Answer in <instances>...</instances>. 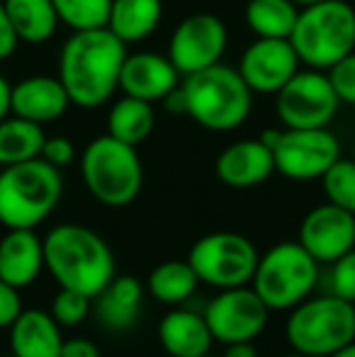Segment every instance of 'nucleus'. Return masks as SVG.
I'll use <instances>...</instances> for the list:
<instances>
[{
  "mask_svg": "<svg viewBox=\"0 0 355 357\" xmlns=\"http://www.w3.org/2000/svg\"><path fill=\"white\" fill-rule=\"evenodd\" d=\"M127 59V44L107 27L81 29L63 42L59 52V80L71 105L98 109L119 90V73Z\"/></svg>",
  "mask_w": 355,
  "mask_h": 357,
  "instance_id": "nucleus-1",
  "label": "nucleus"
},
{
  "mask_svg": "<svg viewBox=\"0 0 355 357\" xmlns=\"http://www.w3.org/2000/svg\"><path fill=\"white\" fill-rule=\"evenodd\" d=\"M44 268L59 287L95 296L114 278V253L107 241L83 224H59L44 236Z\"/></svg>",
  "mask_w": 355,
  "mask_h": 357,
  "instance_id": "nucleus-2",
  "label": "nucleus"
},
{
  "mask_svg": "<svg viewBox=\"0 0 355 357\" xmlns=\"http://www.w3.org/2000/svg\"><path fill=\"white\" fill-rule=\"evenodd\" d=\"M185 114L209 132H234L243 127L253 109V90L241 73L227 63L183 75Z\"/></svg>",
  "mask_w": 355,
  "mask_h": 357,
  "instance_id": "nucleus-3",
  "label": "nucleus"
},
{
  "mask_svg": "<svg viewBox=\"0 0 355 357\" xmlns=\"http://www.w3.org/2000/svg\"><path fill=\"white\" fill-rule=\"evenodd\" d=\"M61 197V170L44 158L0 170V224L5 229H37L52 216Z\"/></svg>",
  "mask_w": 355,
  "mask_h": 357,
  "instance_id": "nucleus-4",
  "label": "nucleus"
},
{
  "mask_svg": "<svg viewBox=\"0 0 355 357\" xmlns=\"http://www.w3.org/2000/svg\"><path fill=\"white\" fill-rule=\"evenodd\" d=\"M299 63L328 71L336 61L355 52V8L346 0H322L302 8L289 34Z\"/></svg>",
  "mask_w": 355,
  "mask_h": 357,
  "instance_id": "nucleus-5",
  "label": "nucleus"
},
{
  "mask_svg": "<svg viewBox=\"0 0 355 357\" xmlns=\"http://www.w3.org/2000/svg\"><path fill=\"white\" fill-rule=\"evenodd\" d=\"M285 340L294 353L307 357H331L355 340V304L333 294L307 296L289 309Z\"/></svg>",
  "mask_w": 355,
  "mask_h": 357,
  "instance_id": "nucleus-6",
  "label": "nucleus"
},
{
  "mask_svg": "<svg viewBox=\"0 0 355 357\" xmlns=\"http://www.w3.org/2000/svg\"><path fill=\"white\" fill-rule=\"evenodd\" d=\"M81 175L95 202L105 207H127L144 188V165L137 146L119 139L95 137L81 155Z\"/></svg>",
  "mask_w": 355,
  "mask_h": 357,
  "instance_id": "nucleus-7",
  "label": "nucleus"
},
{
  "mask_svg": "<svg viewBox=\"0 0 355 357\" xmlns=\"http://www.w3.org/2000/svg\"><path fill=\"white\" fill-rule=\"evenodd\" d=\"M319 284V263L302 243L282 241L258 260L251 287L270 311H289L314 294Z\"/></svg>",
  "mask_w": 355,
  "mask_h": 357,
  "instance_id": "nucleus-8",
  "label": "nucleus"
},
{
  "mask_svg": "<svg viewBox=\"0 0 355 357\" xmlns=\"http://www.w3.org/2000/svg\"><path fill=\"white\" fill-rule=\"evenodd\" d=\"M261 253L251 238L236 231H214L195 241L188 253L199 284L212 289H232V287L251 284L256 275Z\"/></svg>",
  "mask_w": 355,
  "mask_h": 357,
  "instance_id": "nucleus-9",
  "label": "nucleus"
},
{
  "mask_svg": "<svg viewBox=\"0 0 355 357\" xmlns=\"http://www.w3.org/2000/svg\"><path fill=\"white\" fill-rule=\"evenodd\" d=\"M261 142L273 151L275 170L297 183L322 180V175L341 158V142L326 127L266 129Z\"/></svg>",
  "mask_w": 355,
  "mask_h": 357,
  "instance_id": "nucleus-10",
  "label": "nucleus"
},
{
  "mask_svg": "<svg viewBox=\"0 0 355 357\" xmlns=\"http://www.w3.org/2000/svg\"><path fill=\"white\" fill-rule=\"evenodd\" d=\"M338 107L341 102L326 71L317 68L297 71L275 93V112L285 129L328 127Z\"/></svg>",
  "mask_w": 355,
  "mask_h": 357,
  "instance_id": "nucleus-11",
  "label": "nucleus"
},
{
  "mask_svg": "<svg viewBox=\"0 0 355 357\" xmlns=\"http://www.w3.org/2000/svg\"><path fill=\"white\" fill-rule=\"evenodd\" d=\"M207 321L212 338L217 343H246L256 340L266 331L270 309L256 294L251 284L232 287V289H219L212 296L207 309L202 311Z\"/></svg>",
  "mask_w": 355,
  "mask_h": 357,
  "instance_id": "nucleus-12",
  "label": "nucleus"
},
{
  "mask_svg": "<svg viewBox=\"0 0 355 357\" xmlns=\"http://www.w3.org/2000/svg\"><path fill=\"white\" fill-rule=\"evenodd\" d=\"M229 44V29L214 13H192L176 24L168 42V59L180 75L204 71L222 61Z\"/></svg>",
  "mask_w": 355,
  "mask_h": 357,
  "instance_id": "nucleus-13",
  "label": "nucleus"
},
{
  "mask_svg": "<svg viewBox=\"0 0 355 357\" xmlns=\"http://www.w3.org/2000/svg\"><path fill=\"white\" fill-rule=\"evenodd\" d=\"M299 243L319 265H331L355 248V214L331 202L309 209L299 224Z\"/></svg>",
  "mask_w": 355,
  "mask_h": 357,
  "instance_id": "nucleus-14",
  "label": "nucleus"
},
{
  "mask_svg": "<svg viewBox=\"0 0 355 357\" xmlns=\"http://www.w3.org/2000/svg\"><path fill=\"white\" fill-rule=\"evenodd\" d=\"M239 73L258 95H275L299 71V56L289 39L256 37L239 59Z\"/></svg>",
  "mask_w": 355,
  "mask_h": 357,
  "instance_id": "nucleus-15",
  "label": "nucleus"
},
{
  "mask_svg": "<svg viewBox=\"0 0 355 357\" xmlns=\"http://www.w3.org/2000/svg\"><path fill=\"white\" fill-rule=\"evenodd\" d=\"M180 71L173 66L168 54L156 52H137L127 54L119 73V90L132 98L146 100V102H158L166 98L171 90L180 85Z\"/></svg>",
  "mask_w": 355,
  "mask_h": 357,
  "instance_id": "nucleus-16",
  "label": "nucleus"
},
{
  "mask_svg": "<svg viewBox=\"0 0 355 357\" xmlns=\"http://www.w3.org/2000/svg\"><path fill=\"white\" fill-rule=\"evenodd\" d=\"M68 107H71V98L59 75H27L13 85L10 112L29 122L44 127V124L61 119Z\"/></svg>",
  "mask_w": 355,
  "mask_h": 357,
  "instance_id": "nucleus-17",
  "label": "nucleus"
},
{
  "mask_svg": "<svg viewBox=\"0 0 355 357\" xmlns=\"http://www.w3.org/2000/svg\"><path fill=\"white\" fill-rule=\"evenodd\" d=\"M214 173L234 190L256 188L275 173L273 151L261 139H243L229 144L214 160Z\"/></svg>",
  "mask_w": 355,
  "mask_h": 357,
  "instance_id": "nucleus-18",
  "label": "nucleus"
},
{
  "mask_svg": "<svg viewBox=\"0 0 355 357\" xmlns=\"http://www.w3.org/2000/svg\"><path fill=\"white\" fill-rule=\"evenodd\" d=\"M44 270V243L34 229H8L0 238V280L17 289L37 282Z\"/></svg>",
  "mask_w": 355,
  "mask_h": 357,
  "instance_id": "nucleus-19",
  "label": "nucleus"
},
{
  "mask_svg": "<svg viewBox=\"0 0 355 357\" xmlns=\"http://www.w3.org/2000/svg\"><path fill=\"white\" fill-rule=\"evenodd\" d=\"M142 304L144 284L132 275H114L109 284L93 299V311L103 328L122 333L137 324Z\"/></svg>",
  "mask_w": 355,
  "mask_h": 357,
  "instance_id": "nucleus-20",
  "label": "nucleus"
},
{
  "mask_svg": "<svg viewBox=\"0 0 355 357\" xmlns=\"http://www.w3.org/2000/svg\"><path fill=\"white\" fill-rule=\"evenodd\" d=\"M8 331L10 353L15 357H61V326L49 311L22 309Z\"/></svg>",
  "mask_w": 355,
  "mask_h": 357,
  "instance_id": "nucleus-21",
  "label": "nucleus"
},
{
  "mask_svg": "<svg viewBox=\"0 0 355 357\" xmlns=\"http://www.w3.org/2000/svg\"><path fill=\"white\" fill-rule=\"evenodd\" d=\"M158 343L171 357H199L209 353L214 338L204 314L176 306L158 324Z\"/></svg>",
  "mask_w": 355,
  "mask_h": 357,
  "instance_id": "nucleus-22",
  "label": "nucleus"
},
{
  "mask_svg": "<svg viewBox=\"0 0 355 357\" xmlns=\"http://www.w3.org/2000/svg\"><path fill=\"white\" fill-rule=\"evenodd\" d=\"M163 20V0H112L107 29L124 44L149 39Z\"/></svg>",
  "mask_w": 355,
  "mask_h": 357,
  "instance_id": "nucleus-23",
  "label": "nucleus"
},
{
  "mask_svg": "<svg viewBox=\"0 0 355 357\" xmlns=\"http://www.w3.org/2000/svg\"><path fill=\"white\" fill-rule=\"evenodd\" d=\"M3 5L17 39L29 47L47 44L61 24L54 0H3Z\"/></svg>",
  "mask_w": 355,
  "mask_h": 357,
  "instance_id": "nucleus-24",
  "label": "nucleus"
},
{
  "mask_svg": "<svg viewBox=\"0 0 355 357\" xmlns=\"http://www.w3.org/2000/svg\"><path fill=\"white\" fill-rule=\"evenodd\" d=\"M156 129V112H153V102L146 100L132 98V95H122L114 100L107 114V134L129 146L144 144L151 132Z\"/></svg>",
  "mask_w": 355,
  "mask_h": 357,
  "instance_id": "nucleus-25",
  "label": "nucleus"
},
{
  "mask_svg": "<svg viewBox=\"0 0 355 357\" xmlns=\"http://www.w3.org/2000/svg\"><path fill=\"white\" fill-rule=\"evenodd\" d=\"M47 134L44 127L37 122H29L24 117H5L0 119V165H15L24 163L42 155Z\"/></svg>",
  "mask_w": 355,
  "mask_h": 357,
  "instance_id": "nucleus-26",
  "label": "nucleus"
},
{
  "mask_svg": "<svg viewBox=\"0 0 355 357\" xmlns=\"http://www.w3.org/2000/svg\"><path fill=\"white\" fill-rule=\"evenodd\" d=\"M197 275L188 260H166L149 273L146 289L156 301L168 306H180L197 291Z\"/></svg>",
  "mask_w": 355,
  "mask_h": 357,
  "instance_id": "nucleus-27",
  "label": "nucleus"
},
{
  "mask_svg": "<svg viewBox=\"0 0 355 357\" xmlns=\"http://www.w3.org/2000/svg\"><path fill=\"white\" fill-rule=\"evenodd\" d=\"M299 8L292 0H248L243 10L246 27L256 37L289 39L297 22Z\"/></svg>",
  "mask_w": 355,
  "mask_h": 357,
  "instance_id": "nucleus-28",
  "label": "nucleus"
},
{
  "mask_svg": "<svg viewBox=\"0 0 355 357\" xmlns=\"http://www.w3.org/2000/svg\"><path fill=\"white\" fill-rule=\"evenodd\" d=\"M61 24L73 32L107 27L112 0H54Z\"/></svg>",
  "mask_w": 355,
  "mask_h": 357,
  "instance_id": "nucleus-29",
  "label": "nucleus"
},
{
  "mask_svg": "<svg viewBox=\"0 0 355 357\" xmlns=\"http://www.w3.org/2000/svg\"><path fill=\"white\" fill-rule=\"evenodd\" d=\"M326 202L355 214V158H338L322 175Z\"/></svg>",
  "mask_w": 355,
  "mask_h": 357,
  "instance_id": "nucleus-30",
  "label": "nucleus"
},
{
  "mask_svg": "<svg viewBox=\"0 0 355 357\" xmlns=\"http://www.w3.org/2000/svg\"><path fill=\"white\" fill-rule=\"evenodd\" d=\"M93 311V299L76 289H66V287H59L56 296L52 299V309L49 314L54 316L61 328H76L83 321L88 319V314Z\"/></svg>",
  "mask_w": 355,
  "mask_h": 357,
  "instance_id": "nucleus-31",
  "label": "nucleus"
},
{
  "mask_svg": "<svg viewBox=\"0 0 355 357\" xmlns=\"http://www.w3.org/2000/svg\"><path fill=\"white\" fill-rule=\"evenodd\" d=\"M326 291L355 304V248L331 263L326 275Z\"/></svg>",
  "mask_w": 355,
  "mask_h": 357,
  "instance_id": "nucleus-32",
  "label": "nucleus"
},
{
  "mask_svg": "<svg viewBox=\"0 0 355 357\" xmlns=\"http://www.w3.org/2000/svg\"><path fill=\"white\" fill-rule=\"evenodd\" d=\"M328 80L333 85L338 102L341 105H355V52L343 56L326 71Z\"/></svg>",
  "mask_w": 355,
  "mask_h": 357,
  "instance_id": "nucleus-33",
  "label": "nucleus"
},
{
  "mask_svg": "<svg viewBox=\"0 0 355 357\" xmlns=\"http://www.w3.org/2000/svg\"><path fill=\"white\" fill-rule=\"evenodd\" d=\"M39 158H44L47 163H52L54 168L61 170L73 163V158H76V146H73V142L68 137H47Z\"/></svg>",
  "mask_w": 355,
  "mask_h": 357,
  "instance_id": "nucleus-34",
  "label": "nucleus"
},
{
  "mask_svg": "<svg viewBox=\"0 0 355 357\" xmlns=\"http://www.w3.org/2000/svg\"><path fill=\"white\" fill-rule=\"evenodd\" d=\"M22 314V296L20 289L0 280V331L10 328L13 321Z\"/></svg>",
  "mask_w": 355,
  "mask_h": 357,
  "instance_id": "nucleus-35",
  "label": "nucleus"
},
{
  "mask_svg": "<svg viewBox=\"0 0 355 357\" xmlns=\"http://www.w3.org/2000/svg\"><path fill=\"white\" fill-rule=\"evenodd\" d=\"M17 44H20V39H17V34H15L8 13H5L3 0H0V61H5V59L13 56L15 49H17Z\"/></svg>",
  "mask_w": 355,
  "mask_h": 357,
  "instance_id": "nucleus-36",
  "label": "nucleus"
},
{
  "mask_svg": "<svg viewBox=\"0 0 355 357\" xmlns=\"http://www.w3.org/2000/svg\"><path fill=\"white\" fill-rule=\"evenodd\" d=\"M61 357H100V348L90 338H68L61 345Z\"/></svg>",
  "mask_w": 355,
  "mask_h": 357,
  "instance_id": "nucleus-37",
  "label": "nucleus"
},
{
  "mask_svg": "<svg viewBox=\"0 0 355 357\" xmlns=\"http://www.w3.org/2000/svg\"><path fill=\"white\" fill-rule=\"evenodd\" d=\"M163 107L168 109L171 114H185V93H183V85H178L176 90L163 98Z\"/></svg>",
  "mask_w": 355,
  "mask_h": 357,
  "instance_id": "nucleus-38",
  "label": "nucleus"
},
{
  "mask_svg": "<svg viewBox=\"0 0 355 357\" xmlns=\"http://www.w3.org/2000/svg\"><path fill=\"white\" fill-rule=\"evenodd\" d=\"M222 357H258V350L253 345V340H246V343H232L227 345Z\"/></svg>",
  "mask_w": 355,
  "mask_h": 357,
  "instance_id": "nucleus-39",
  "label": "nucleus"
},
{
  "mask_svg": "<svg viewBox=\"0 0 355 357\" xmlns=\"http://www.w3.org/2000/svg\"><path fill=\"white\" fill-rule=\"evenodd\" d=\"M10 95H13V85L0 73V119H5L10 114Z\"/></svg>",
  "mask_w": 355,
  "mask_h": 357,
  "instance_id": "nucleus-40",
  "label": "nucleus"
},
{
  "mask_svg": "<svg viewBox=\"0 0 355 357\" xmlns=\"http://www.w3.org/2000/svg\"><path fill=\"white\" fill-rule=\"evenodd\" d=\"M331 357H355V340H351L348 345H343L341 350H336Z\"/></svg>",
  "mask_w": 355,
  "mask_h": 357,
  "instance_id": "nucleus-41",
  "label": "nucleus"
},
{
  "mask_svg": "<svg viewBox=\"0 0 355 357\" xmlns=\"http://www.w3.org/2000/svg\"><path fill=\"white\" fill-rule=\"evenodd\" d=\"M294 5H297L299 10L302 8H309V5H317V3H322V0H292Z\"/></svg>",
  "mask_w": 355,
  "mask_h": 357,
  "instance_id": "nucleus-42",
  "label": "nucleus"
},
{
  "mask_svg": "<svg viewBox=\"0 0 355 357\" xmlns=\"http://www.w3.org/2000/svg\"><path fill=\"white\" fill-rule=\"evenodd\" d=\"M282 357H307V355H302V353H294V350H292V353H287V355H282Z\"/></svg>",
  "mask_w": 355,
  "mask_h": 357,
  "instance_id": "nucleus-43",
  "label": "nucleus"
},
{
  "mask_svg": "<svg viewBox=\"0 0 355 357\" xmlns=\"http://www.w3.org/2000/svg\"><path fill=\"white\" fill-rule=\"evenodd\" d=\"M199 357H222V355H212V353H204V355H199Z\"/></svg>",
  "mask_w": 355,
  "mask_h": 357,
  "instance_id": "nucleus-44",
  "label": "nucleus"
},
{
  "mask_svg": "<svg viewBox=\"0 0 355 357\" xmlns=\"http://www.w3.org/2000/svg\"><path fill=\"white\" fill-rule=\"evenodd\" d=\"M353 158H355V139H353Z\"/></svg>",
  "mask_w": 355,
  "mask_h": 357,
  "instance_id": "nucleus-45",
  "label": "nucleus"
},
{
  "mask_svg": "<svg viewBox=\"0 0 355 357\" xmlns=\"http://www.w3.org/2000/svg\"><path fill=\"white\" fill-rule=\"evenodd\" d=\"M5 357H15V355H13V353H10V355H5Z\"/></svg>",
  "mask_w": 355,
  "mask_h": 357,
  "instance_id": "nucleus-46",
  "label": "nucleus"
},
{
  "mask_svg": "<svg viewBox=\"0 0 355 357\" xmlns=\"http://www.w3.org/2000/svg\"><path fill=\"white\" fill-rule=\"evenodd\" d=\"M0 170H3V165H0Z\"/></svg>",
  "mask_w": 355,
  "mask_h": 357,
  "instance_id": "nucleus-47",
  "label": "nucleus"
}]
</instances>
